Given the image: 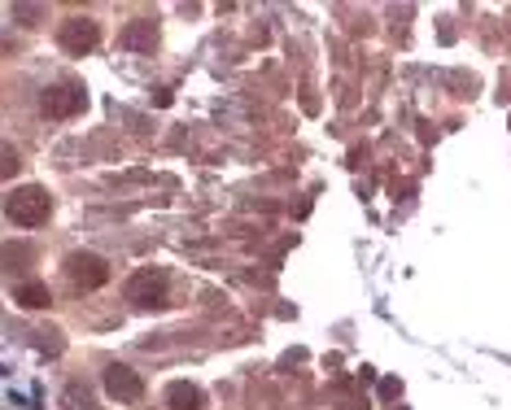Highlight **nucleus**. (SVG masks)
Instances as JSON below:
<instances>
[{
    "label": "nucleus",
    "instance_id": "2",
    "mask_svg": "<svg viewBox=\"0 0 511 410\" xmlns=\"http://www.w3.org/2000/svg\"><path fill=\"white\" fill-rule=\"evenodd\" d=\"M166 288H171V275L162 267H140L132 280H127V297H132L136 306H162Z\"/></svg>",
    "mask_w": 511,
    "mask_h": 410
},
{
    "label": "nucleus",
    "instance_id": "10",
    "mask_svg": "<svg viewBox=\"0 0 511 410\" xmlns=\"http://www.w3.org/2000/svg\"><path fill=\"white\" fill-rule=\"evenodd\" d=\"M398 393H402V384H398L394 376H389V380H380V397H385V402H394Z\"/></svg>",
    "mask_w": 511,
    "mask_h": 410
},
{
    "label": "nucleus",
    "instance_id": "1",
    "mask_svg": "<svg viewBox=\"0 0 511 410\" xmlns=\"http://www.w3.org/2000/svg\"><path fill=\"white\" fill-rule=\"evenodd\" d=\"M5 214L18 227H44V223H49V214H53V197L40 184L14 188V192H9V201H5Z\"/></svg>",
    "mask_w": 511,
    "mask_h": 410
},
{
    "label": "nucleus",
    "instance_id": "7",
    "mask_svg": "<svg viewBox=\"0 0 511 410\" xmlns=\"http://www.w3.org/2000/svg\"><path fill=\"white\" fill-rule=\"evenodd\" d=\"M123 48H132V53H153L158 48V22L153 18H136L123 27Z\"/></svg>",
    "mask_w": 511,
    "mask_h": 410
},
{
    "label": "nucleus",
    "instance_id": "3",
    "mask_svg": "<svg viewBox=\"0 0 511 410\" xmlns=\"http://www.w3.org/2000/svg\"><path fill=\"white\" fill-rule=\"evenodd\" d=\"M66 275L75 280L79 288H101L110 280V262L101 258V253H88V249H75L66 258Z\"/></svg>",
    "mask_w": 511,
    "mask_h": 410
},
{
    "label": "nucleus",
    "instance_id": "6",
    "mask_svg": "<svg viewBox=\"0 0 511 410\" xmlns=\"http://www.w3.org/2000/svg\"><path fill=\"white\" fill-rule=\"evenodd\" d=\"M105 393H110L114 402H140V397H145V380L127 363H114V367H105Z\"/></svg>",
    "mask_w": 511,
    "mask_h": 410
},
{
    "label": "nucleus",
    "instance_id": "8",
    "mask_svg": "<svg viewBox=\"0 0 511 410\" xmlns=\"http://www.w3.org/2000/svg\"><path fill=\"white\" fill-rule=\"evenodd\" d=\"M166 406H171V410H201V406H206V397H201L197 384L175 380L171 389H166Z\"/></svg>",
    "mask_w": 511,
    "mask_h": 410
},
{
    "label": "nucleus",
    "instance_id": "4",
    "mask_svg": "<svg viewBox=\"0 0 511 410\" xmlns=\"http://www.w3.org/2000/svg\"><path fill=\"white\" fill-rule=\"evenodd\" d=\"M83 105H88V92H83L79 83H53V88L40 96V110L53 114V118H70V114H79Z\"/></svg>",
    "mask_w": 511,
    "mask_h": 410
},
{
    "label": "nucleus",
    "instance_id": "9",
    "mask_svg": "<svg viewBox=\"0 0 511 410\" xmlns=\"http://www.w3.org/2000/svg\"><path fill=\"white\" fill-rule=\"evenodd\" d=\"M14 301H18V306H27V310H44V306H53V293L44 284H18L14 288Z\"/></svg>",
    "mask_w": 511,
    "mask_h": 410
},
{
    "label": "nucleus",
    "instance_id": "5",
    "mask_svg": "<svg viewBox=\"0 0 511 410\" xmlns=\"http://www.w3.org/2000/svg\"><path fill=\"white\" fill-rule=\"evenodd\" d=\"M101 44V27L92 18H66L62 22V48L70 57H88Z\"/></svg>",
    "mask_w": 511,
    "mask_h": 410
}]
</instances>
